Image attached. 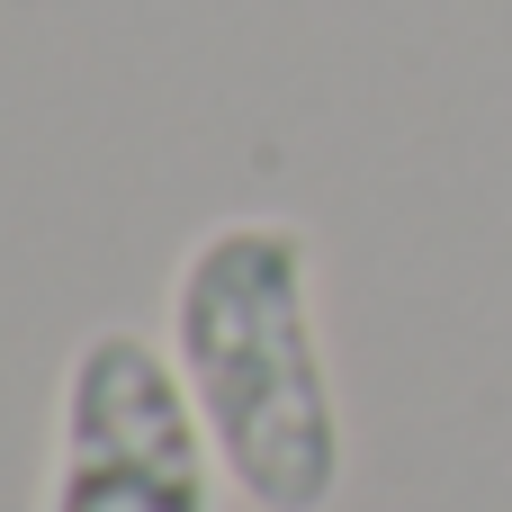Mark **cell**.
I'll return each mask as SVG.
<instances>
[{"label": "cell", "mask_w": 512, "mask_h": 512, "mask_svg": "<svg viewBox=\"0 0 512 512\" xmlns=\"http://www.w3.org/2000/svg\"><path fill=\"white\" fill-rule=\"evenodd\" d=\"M225 468L180 387L171 342L99 324L63 360L45 512H216Z\"/></svg>", "instance_id": "2"}, {"label": "cell", "mask_w": 512, "mask_h": 512, "mask_svg": "<svg viewBox=\"0 0 512 512\" xmlns=\"http://www.w3.org/2000/svg\"><path fill=\"white\" fill-rule=\"evenodd\" d=\"M162 342L207 423L225 495L252 512H324L351 477L342 387L315 324V243L288 216L207 225L162 306Z\"/></svg>", "instance_id": "1"}]
</instances>
